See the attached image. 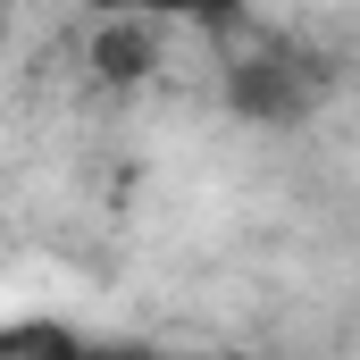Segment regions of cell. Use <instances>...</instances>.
I'll return each mask as SVG.
<instances>
[{"label": "cell", "mask_w": 360, "mask_h": 360, "mask_svg": "<svg viewBox=\"0 0 360 360\" xmlns=\"http://www.w3.org/2000/svg\"><path fill=\"white\" fill-rule=\"evenodd\" d=\"M335 92H344V59L310 34H260L226 68V109L243 126H310Z\"/></svg>", "instance_id": "1"}, {"label": "cell", "mask_w": 360, "mask_h": 360, "mask_svg": "<svg viewBox=\"0 0 360 360\" xmlns=\"http://www.w3.org/2000/svg\"><path fill=\"white\" fill-rule=\"evenodd\" d=\"M193 360H252V352H193Z\"/></svg>", "instance_id": "5"}, {"label": "cell", "mask_w": 360, "mask_h": 360, "mask_svg": "<svg viewBox=\"0 0 360 360\" xmlns=\"http://www.w3.org/2000/svg\"><path fill=\"white\" fill-rule=\"evenodd\" d=\"M160 68V25L143 17H101L92 25V76L101 84H143Z\"/></svg>", "instance_id": "2"}, {"label": "cell", "mask_w": 360, "mask_h": 360, "mask_svg": "<svg viewBox=\"0 0 360 360\" xmlns=\"http://www.w3.org/2000/svg\"><path fill=\"white\" fill-rule=\"evenodd\" d=\"M0 34H8V0H0Z\"/></svg>", "instance_id": "6"}, {"label": "cell", "mask_w": 360, "mask_h": 360, "mask_svg": "<svg viewBox=\"0 0 360 360\" xmlns=\"http://www.w3.org/2000/svg\"><path fill=\"white\" fill-rule=\"evenodd\" d=\"M243 0H92V17H143V25H168V17H201V25H226Z\"/></svg>", "instance_id": "4"}, {"label": "cell", "mask_w": 360, "mask_h": 360, "mask_svg": "<svg viewBox=\"0 0 360 360\" xmlns=\"http://www.w3.org/2000/svg\"><path fill=\"white\" fill-rule=\"evenodd\" d=\"M17 352L25 360H143V352H126V344H92L76 327H17Z\"/></svg>", "instance_id": "3"}]
</instances>
